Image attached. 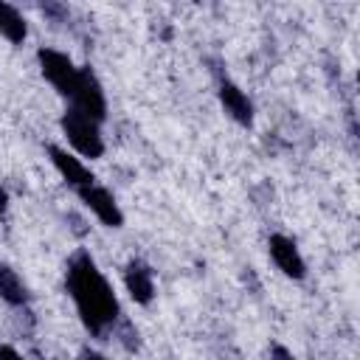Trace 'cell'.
<instances>
[{
    "mask_svg": "<svg viewBox=\"0 0 360 360\" xmlns=\"http://www.w3.org/2000/svg\"><path fill=\"white\" fill-rule=\"evenodd\" d=\"M62 132H65V138L70 141V146L79 155H84V158H101L104 155V141H101L98 121L87 118L76 107H70L62 115Z\"/></svg>",
    "mask_w": 360,
    "mask_h": 360,
    "instance_id": "2",
    "label": "cell"
},
{
    "mask_svg": "<svg viewBox=\"0 0 360 360\" xmlns=\"http://www.w3.org/2000/svg\"><path fill=\"white\" fill-rule=\"evenodd\" d=\"M124 284H127V292L135 304H149L155 298V276H152V267L141 259H132L124 270Z\"/></svg>",
    "mask_w": 360,
    "mask_h": 360,
    "instance_id": "8",
    "label": "cell"
},
{
    "mask_svg": "<svg viewBox=\"0 0 360 360\" xmlns=\"http://www.w3.org/2000/svg\"><path fill=\"white\" fill-rule=\"evenodd\" d=\"M79 197H82V202L98 217V222H104L107 228H121V225H124V214H121L115 197H112L107 188H101V186L93 183V186L79 188Z\"/></svg>",
    "mask_w": 360,
    "mask_h": 360,
    "instance_id": "5",
    "label": "cell"
},
{
    "mask_svg": "<svg viewBox=\"0 0 360 360\" xmlns=\"http://www.w3.org/2000/svg\"><path fill=\"white\" fill-rule=\"evenodd\" d=\"M0 298L11 307H22L28 304V287L22 284V278L17 276V270H11L6 262H0Z\"/></svg>",
    "mask_w": 360,
    "mask_h": 360,
    "instance_id": "10",
    "label": "cell"
},
{
    "mask_svg": "<svg viewBox=\"0 0 360 360\" xmlns=\"http://www.w3.org/2000/svg\"><path fill=\"white\" fill-rule=\"evenodd\" d=\"M267 248H270V259L276 262V267H278L284 276H290V278H295V281L307 276V264H304V259H301V253H298V248H295V242H292L290 236L273 233V236L267 239Z\"/></svg>",
    "mask_w": 360,
    "mask_h": 360,
    "instance_id": "6",
    "label": "cell"
},
{
    "mask_svg": "<svg viewBox=\"0 0 360 360\" xmlns=\"http://www.w3.org/2000/svg\"><path fill=\"white\" fill-rule=\"evenodd\" d=\"M76 360H107V357H104L101 352H96V349H82Z\"/></svg>",
    "mask_w": 360,
    "mask_h": 360,
    "instance_id": "14",
    "label": "cell"
},
{
    "mask_svg": "<svg viewBox=\"0 0 360 360\" xmlns=\"http://www.w3.org/2000/svg\"><path fill=\"white\" fill-rule=\"evenodd\" d=\"M6 208H8V197H6V191H3V186H0V217L6 214Z\"/></svg>",
    "mask_w": 360,
    "mask_h": 360,
    "instance_id": "15",
    "label": "cell"
},
{
    "mask_svg": "<svg viewBox=\"0 0 360 360\" xmlns=\"http://www.w3.org/2000/svg\"><path fill=\"white\" fill-rule=\"evenodd\" d=\"M39 59V68H42V76L62 93V96H70L73 87H76V79H79V68L73 65V59L62 51H53V48H39L37 53Z\"/></svg>",
    "mask_w": 360,
    "mask_h": 360,
    "instance_id": "4",
    "label": "cell"
},
{
    "mask_svg": "<svg viewBox=\"0 0 360 360\" xmlns=\"http://www.w3.org/2000/svg\"><path fill=\"white\" fill-rule=\"evenodd\" d=\"M270 360H298L287 346H281V343H273V349H270Z\"/></svg>",
    "mask_w": 360,
    "mask_h": 360,
    "instance_id": "12",
    "label": "cell"
},
{
    "mask_svg": "<svg viewBox=\"0 0 360 360\" xmlns=\"http://www.w3.org/2000/svg\"><path fill=\"white\" fill-rule=\"evenodd\" d=\"M65 284H68V292H70L87 332L104 335L112 326V321L118 318V298L87 250H79L70 256Z\"/></svg>",
    "mask_w": 360,
    "mask_h": 360,
    "instance_id": "1",
    "label": "cell"
},
{
    "mask_svg": "<svg viewBox=\"0 0 360 360\" xmlns=\"http://www.w3.org/2000/svg\"><path fill=\"white\" fill-rule=\"evenodd\" d=\"M0 360H22V354H20L14 346L3 343V346H0Z\"/></svg>",
    "mask_w": 360,
    "mask_h": 360,
    "instance_id": "13",
    "label": "cell"
},
{
    "mask_svg": "<svg viewBox=\"0 0 360 360\" xmlns=\"http://www.w3.org/2000/svg\"><path fill=\"white\" fill-rule=\"evenodd\" d=\"M219 101H222L225 112H228L236 124H242V127H250V124H253V104H250V98L245 96V90H239L233 82H228V79L219 82Z\"/></svg>",
    "mask_w": 360,
    "mask_h": 360,
    "instance_id": "9",
    "label": "cell"
},
{
    "mask_svg": "<svg viewBox=\"0 0 360 360\" xmlns=\"http://www.w3.org/2000/svg\"><path fill=\"white\" fill-rule=\"evenodd\" d=\"M48 155H51V163L56 166V172L65 177V183L73 186L76 191L84 188V186H93V183H96L93 172H90L79 158H73L68 149H62V146H48Z\"/></svg>",
    "mask_w": 360,
    "mask_h": 360,
    "instance_id": "7",
    "label": "cell"
},
{
    "mask_svg": "<svg viewBox=\"0 0 360 360\" xmlns=\"http://www.w3.org/2000/svg\"><path fill=\"white\" fill-rule=\"evenodd\" d=\"M0 34H3L11 45H22L25 37H28V22H25V17H22L14 6H8V3H0Z\"/></svg>",
    "mask_w": 360,
    "mask_h": 360,
    "instance_id": "11",
    "label": "cell"
},
{
    "mask_svg": "<svg viewBox=\"0 0 360 360\" xmlns=\"http://www.w3.org/2000/svg\"><path fill=\"white\" fill-rule=\"evenodd\" d=\"M70 98H73V107L79 112H84L87 118H93V121L107 118V98H104V90L90 68H79V79H76Z\"/></svg>",
    "mask_w": 360,
    "mask_h": 360,
    "instance_id": "3",
    "label": "cell"
}]
</instances>
